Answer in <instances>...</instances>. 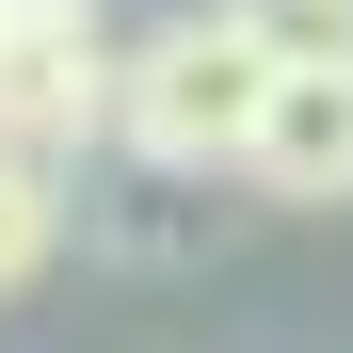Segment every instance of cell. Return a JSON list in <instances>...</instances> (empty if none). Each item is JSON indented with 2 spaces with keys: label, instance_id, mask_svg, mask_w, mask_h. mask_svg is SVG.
I'll use <instances>...</instances> for the list:
<instances>
[{
  "label": "cell",
  "instance_id": "obj_1",
  "mask_svg": "<svg viewBox=\"0 0 353 353\" xmlns=\"http://www.w3.org/2000/svg\"><path fill=\"white\" fill-rule=\"evenodd\" d=\"M257 97H273V48L225 17V0H193V17H161L129 65H112V145L145 176H241Z\"/></svg>",
  "mask_w": 353,
  "mask_h": 353
},
{
  "label": "cell",
  "instance_id": "obj_2",
  "mask_svg": "<svg viewBox=\"0 0 353 353\" xmlns=\"http://www.w3.org/2000/svg\"><path fill=\"white\" fill-rule=\"evenodd\" d=\"M112 65H129V48L97 17H0V145L48 161V176H81L112 145Z\"/></svg>",
  "mask_w": 353,
  "mask_h": 353
},
{
  "label": "cell",
  "instance_id": "obj_3",
  "mask_svg": "<svg viewBox=\"0 0 353 353\" xmlns=\"http://www.w3.org/2000/svg\"><path fill=\"white\" fill-rule=\"evenodd\" d=\"M241 176H257L273 209H353V65H273Z\"/></svg>",
  "mask_w": 353,
  "mask_h": 353
},
{
  "label": "cell",
  "instance_id": "obj_4",
  "mask_svg": "<svg viewBox=\"0 0 353 353\" xmlns=\"http://www.w3.org/2000/svg\"><path fill=\"white\" fill-rule=\"evenodd\" d=\"M48 257H65V176L0 145V305H17V289H48Z\"/></svg>",
  "mask_w": 353,
  "mask_h": 353
},
{
  "label": "cell",
  "instance_id": "obj_5",
  "mask_svg": "<svg viewBox=\"0 0 353 353\" xmlns=\"http://www.w3.org/2000/svg\"><path fill=\"white\" fill-rule=\"evenodd\" d=\"M273 65H353V0H225Z\"/></svg>",
  "mask_w": 353,
  "mask_h": 353
},
{
  "label": "cell",
  "instance_id": "obj_6",
  "mask_svg": "<svg viewBox=\"0 0 353 353\" xmlns=\"http://www.w3.org/2000/svg\"><path fill=\"white\" fill-rule=\"evenodd\" d=\"M0 17H97V0H0Z\"/></svg>",
  "mask_w": 353,
  "mask_h": 353
}]
</instances>
